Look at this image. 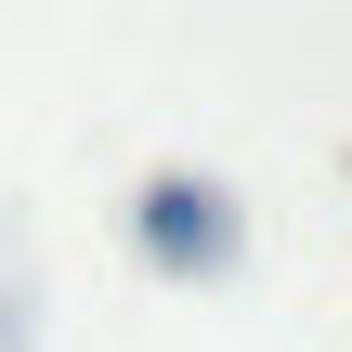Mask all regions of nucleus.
Segmentation results:
<instances>
[]
</instances>
